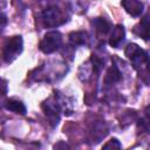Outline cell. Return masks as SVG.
<instances>
[{
    "instance_id": "obj_1",
    "label": "cell",
    "mask_w": 150,
    "mask_h": 150,
    "mask_svg": "<svg viewBox=\"0 0 150 150\" xmlns=\"http://www.w3.org/2000/svg\"><path fill=\"white\" fill-rule=\"evenodd\" d=\"M125 56L131 61L132 67L138 71L139 77L150 84V56L136 43H129L124 50Z\"/></svg>"
},
{
    "instance_id": "obj_2",
    "label": "cell",
    "mask_w": 150,
    "mask_h": 150,
    "mask_svg": "<svg viewBox=\"0 0 150 150\" xmlns=\"http://www.w3.org/2000/svg\"><path fill=\"white\" fill-rule=\"evenodd\" d=\"M68 20L66 13L57 6H48L42 12V21L46 27H57Z\"/></svg>"
},
{
    "instance_id": "obj_3",
    "label": "cell",
    "mask_w": 150,
    "mask_h": 150,
    "mask_svg": "<svg viewBox=\"0 0 150 150\" xmlns=\"http://www.w3.org/2000/svg\"><path fill=\"white\" fill-rule=\"evenodd\" d=\"M62 45V34L57 30H52L45 34L43 39L40 42V50L45 54H52L60 49Z\"/></svg>"
},
{
    "instance_id": "obj_4",
    "label": "cell",
    "mask_w": 150,
    "mask_h": 150,
    "mask_svg": "<svg viewBox=\"0 0 150 150\" xmlns=\"http://www.w3.org/2000/svg\"><path fill=\"white\" fill-rule=\"evenodd\" d=\"M22 46H23V42H22V38L20 35L9 38L4 46V52H2L4 60L7 63L12 62L22 52Z\"/></svg>"
},
{
    "instance_id": "obj_5",
    "label": "cell",
    "mask_w": 150,
    "mask_h": 150,
    "mask_svg": "<svg viewBox=\"0 0 150 150\" xmlns=\"http://www.w3.org/2000/svg\"><path fill=\"white\" fill-rule=\"evenodd\" d=\"M42 110L45 112V115L48 117L49 122L52 123V125H56L60 121V112H61V105L60 103L57 102V100H53V98H49L47 101H45L42 103Z\"/></svg>"
},
{
    "instance_id": "obj_6",
    "label": "cell",
    "mask_w": 150,
    "mask_h": 150,
    "mask_svg": "<svg viewBox=\"0 0 150 150\" xmlns=\"http://www.w3.org/2000/svg\"><path fill=\"white\" fill-rule=\"evenodd\" d=\"M121 5L128 14H130L131 16H135V18L139 16L144 9L143 2H141L138 0H123L121 2Z\"/></svg>"
},
{
    "instance_id": "obj_7",
    "label": "cell",
    "mask_w": 150,
    "mask_h": 150,
    "mask_svg": "<svg viewBox=\"0 0 150 150\" xmlns=\"http://www.w3.org/2000/svg\"><path fill=\"white\" fill-rule=\"evenodd\" d=\"M132 32L138 38L149 41L150 40V20L149 18H143L137 25L134 26Z\"/></svg>"
},
{
    "instance_id": "obj_8",
    "label": "cell",
    "mask_w": 150,
    "mask_h": 150,
    "mask_svg": "<svg viewBox=\"0 0 150 150\" xmlns=\"http://www.w3.org/2000/svg\"><path fill=\"white\" fill-rule=\"evenodd\" d=\"M107 134H108V128H107L105 123L104 122H97L93 125V128L90 130L89 139L91 141V143H98L102 138L105 137Z\"/></svg>"
},
{
    "instance_id": "obj_9",
    "label": "cell",
    "mask_w": 150,
    "mask_h": 150,
    "mask_svg": "<svg viewBox=\"0 0 150 150\" xmlns=\"http://www.w3.org/2000/svg\"><path fill=\"white\" fill-rule=\"evenodd\" d=\"M125 38V29L122 25H116L112 28V32L110 34V39H109V45L112 48H118L121 46V43L124 41Z\"/></svg>"
},
{
    "instance_id": "obj_10",
    "label": "cell",
    "mask_w": 150,
    "mask_h": 150,
    "mask_svg": "<svg viewBox=\"0 0 150 150\" xmlns=\"http://www.w3.org/2000/svg\"><path fill=\"white\" fill-rule=\"evenodd\" d=\"M69 42L71 46H83L88 42V33L83 30H77V32H71L69 34Z\"/></svg>"
},
{
    "instance_id": "obj_11",
    "label": "cell",
    "mask_w": 150,
    "mask_h": 150,
    "mask_svg": "<svg viewBox=\"0 0 150 150\" xmlns=\"http://www.w3.org/2000/svg\"><path fill=\"white\" fill-rule=\"evenodd\" d=\"M91 25L95 28V30L98 34H102V35L107 34L111 28V23L104 18H95V19H93L91 20Z\"/></svg>"
},
{
    "instance_id": "obj_12",
    "label": "cell",
    "mask_w": 150,
    "mask_h": 150,
    "mask_svg": "<svg viewBox=\"0 0 150 150\" xmlns=\"http://www.w3.org/2000/svg\"><path fill=\"white\" fill-rule=\"evenodd\" d=\"M121 79H122L121 71L118 70V68H117L115 64H112V66L108 69V71H107V74H105L104 83L108 84V86H111V84H115V83H117L118 81H121Z\"/></svg>"
},
{
    "instance_id": "obj_13",
    "label": "cell",
    "mask_w": 150,
    "mask_h": 150,
    "mask_svg": "<svg viewBox=\"0 0 150 150\" xmlns=\"http://www.w3.org/2000/svg\"><path fill=\"white\" fill-rule=\"evenodd\" d=\"M5 108L7 110H11L13 112H16V114H20V115H25L27 109L25 107V104L19 101V100H15V98H11V100H7V102L5 103Z\"/></svg>"
},
{
    "instance_id": "obj_14",
    "label": "cell",
    "mask_w": 150,
    "mask_h": 150,
    "mask_svg": "<svg viewBox=\"0 0 150 150\" xmlns=\"http://www.w3.org/2000/svg\"><path fill=\"white\" fill-rule=\"evenodd\" d=\"M101 150H121V142L117 138L109 139Z\"/></svg>"
},
{
    "instance_id": "obj_15",
    "label": "cell",
    "mask_w": 150,
    "mask_h": 150,
    "mask_svg": "<svg viewBox=\"0 0 150 150\" xmlns=\"http://www.w3.org/2000/svg\"><path fill=\"white\" fill-rule=\"evenodd\" d=\"M138 129L142 132H146L150 134V120L149 118H141L138 121Z\"/></svg>"
},
{
    "instance_id": "obj_16",
    "label": "cell",
    "mask_w": 150,
    "mask_h": 150,
    "mask_svg": "<svg viewBox=\"0 0 150 150\" xmlns=\"http://www.w3.org/2000/svg\"><path fill=\"white\" fill-rule=\"evenodd\" d=\"M54 150H69V145L66 142L60 141L54 145Z\"/></svg>"
},
{
    "instance_id": "obj_17",
    "label": "cell",
    "mask_w": 150,
    "mask_h": 150,
    "mask_svg": "<svg viewBox=\"0 0 150 150\" xmlns=\"http://www.w3.org/2000/svg\"><path fill=\"white\" fill-rule=\"evenodd\" d=\"M0 20H1V29H4L5 26H6V23H7V18H6V15H5V14H1Z\"/></svg>"
},
{
    "instance_id": "obj_18",
    "label": "cell",
    "mask_w": 150,
    "mask_h": 150,
    "mask_svg": "<svg viewBox=\"0 0 150 150\" xmlns=\"http://www.w3.org/2000/svg\"><path fill=\"white\" fill-rule=\"evenodd\" d=\"M144 112H145V116H146V118H149V120H150V105H148V107L145 108Z\"/></svg>"
},
{
    "instance_id": "obj_19",
    "label": "cell",
    "mask_w": 150,
    "mask_h": 150,
    "mask_svg": "<svg viewBox=\"0 0 150 150\" xmlns=\"http://www.w3.org/2000/svg\"><path fill=\"white\" fill-rule=\"evenodd\" d=\"M6 94V82L4 81V91H2V95H5Z\"/></svg>"
}]
</instances>
